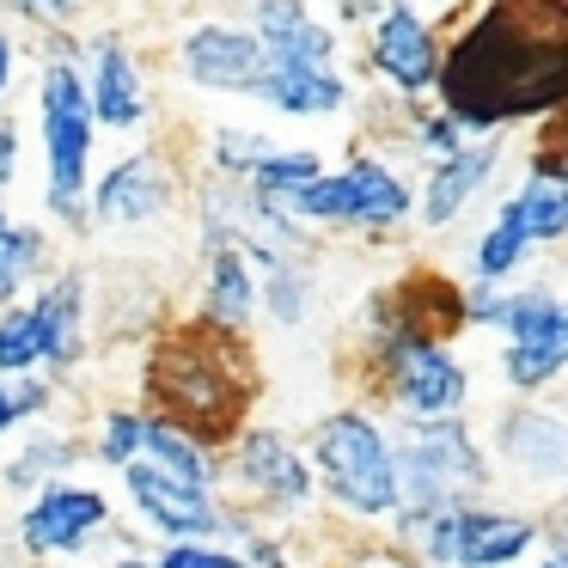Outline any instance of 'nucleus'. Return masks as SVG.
I'll return each instance as SVG.
<instances>
[{
  "mask_svg": "<svg viewBox=\"0 0 568 568\" xmlns=\"http://www.w3.org/2000/svg\"><path fill=\"white\" fill-rule=\"evenodd\" d=\"M257 43L270 68H331L336 38L300 0H257Z\"/></svg>",
  "mask_w": 568,
  "mask_h": 568,
  "instance_id": "obj_16",
  "label": "nucleus"
},
{
  "mask_svg": "<svg viewBox=\"0 0 568 568\" xmlns=\"http://www.w3.org/2000/svg\"><path fill=\"white\" fill-rule=\"evenodd\" d=\"M379 355H385V392H392V404L409 409L416 422H440V416H458V409H465L470 373L446 355V343L379 331Z\"/></svg>",
  "mask_w": 568,
  "mask_h": 568,
  "instance_id": "obj_8",
  "label": "nucleus"
},
{
  "mask_svg": "<svg viewBox=\"0 0 568 568\" xmlns=\"http://www.w3.org/2000/svg\"><path fill=\"white\" fill-rule=\"evenodd\" d=\"M31 306L50 324V367H74L80 361V318H87V275H62Z\"/></svg>",
  "mask_w": 568,
  "mask_h": 568,
  "instance_id": "obj_23",
  "label": "nucleus"
},
{
  "mask_svg": "<svg viewBox=\"0 0 568 568\" xmlns=\"http://www.w3.org/2000/svg\"><path fill=\"white\" fill-rule=\"evenodd\" d=\"M148 568H251L239 550H221V544H196V538H172L160 550V562Z\"/></svg>",
  "mask_w": 568,
  "mask_h": 568,
  "instance_id": "obj_29",
  "label": "nucleus"
},
{
  "mask_svg": "<svg viewBox=\"0 0 568 568\" xmlns=\"http://www.w3.org/2000/svg\"><path fill=\"white\" fill-rule=\"evenodd\" d=\"M409 531L422 538V556L446 568H507L538 544V519L531 514H495V507H440V514H416Z\"/></svg>",
  "mask_w": 568,
  "mask_h": 568,
  "instance_id": "obj_6",
  "label": "nucleus"
},
{
  "mask_svg": "<svg viewBox=\"0 0 568 568\" xmlns=\"http://www.w3.org/2000/svg\"><path fill=\"white\" fill-rule=\"evenodd\" d=\"M141 434H148V416H129V409H111V416H104V440H99V453L111 458L116 470H123L129 458H141Z\"/></svg>",
  "mask_w": 568,
  "mask_h": 568,
  "instance_id": "obj_30",
  "label": "nucleus"
},
{
  "mask_svg": "<svg viewBox=\"0 0 568 568\" xmlns=\"http://www.w3.org/2000/svg\"><path fill=\"white\" fill-rule=\"evenodd\" d=\"M440 99L458 129H495L507 116H544L568 92V7L562 0H489L453 43Z\"/></svg>",
  "mask_w": 568,
  "mask_h": 568,
  "instance_id": "obj_1",
  "label": "nucleus"
},
{
  "mask_svg": "<svg viewBox=\"0 0 568 568\" xmlns=\"http://www.w3.org/2000/svg\"><path fill=\"white\" fill-rule=\"evenodd\" d=\"M43 153H50V209L80 221L92 172V99L68 62L43 74Z\"/></svg>",
  "mask_w": 568,
  "mask_h": 568,
  "instance_id": "obj_7",
  "label": "nucleus"
},
{
  "mask_svg": "<svg viewBox=\"0 0 568 568\" xmlns=\"http://www.w3.org/2000/svg\"><path fill=\"white\" fill-rule=\"evenodd\" d=\"M526 257H531V233L519 226L514 209H501V221H495L477 245V275L483 282H501V275H514Z\"/></svg>",
  "mask_w": 568,
  "mask_h": 568,
  "instance_id": "obj_28",
  "label": "nucleus"
},
{
  "mask_svg": "<svg viewBox=\"0 0 568 568\" xmlns=\"http://www.w3.org/2000/svg\"><path fill=\"white\" fill-rule=\"evenodd\" d=\"M141 458H153L160 470L190 477V483H209V477H214V458L202 453L190 434H178L172 422H148V434H141Z\"/></svg>",
  "mask_w": 568,
  "mask_h": 568,
  "instance_id": "obj_27",
  "label": "nucleus"
},
{
  "mask_svg": "<svg viewBox=\"0 0 568 568\" xmlns=\"http://www.w3.org/2000/svg\"><path fill=\"white\" fill-rule=\"evenodd\" d=\"M87 99H92V123H111V129H129V123L148 116L141 74H135V62H129V50L104 43V50H99V80L87 87Z\"/></svg>",
  "mask_w": 568,
  "mask_h": 568,
  "instance_id": "obj_21",
  "label": "nucleus"
},
{
  "mask_svg": "<svg viewBox=\"0 0 568 568\" xmlns=\"http://www.w3.org/2000/svg\"><path fill=\"white\" fill-rule=\"evenodd\" d=\"M233 470H239V483H245L257 501H270V507H300L312 495V470H306V458L287 446V434H245L239 440V453H233Z\"/></svg>",
  "mask_w": 568,
  "mask_h": 568,
  "instance_id": "obj_13",
  "label": "nucleus"
},
{
  "mask_svg": "<svg viewBox=\"0 0 568 568\" xmlns=\"http://www.w3.org/2000/svg\"><path fill=\"white\" fill-rule=\"evenodd\" d=\"M373 68L392 80L397 92H422L434 87V68H440V50H434V31L422 26V13L409 7H392L373 31Z\"/></svg>",
  "mask_w": 568,
  "mask_h": 568,
  "instance_id": "obj_15",
  "label": "nucleus"
},
{
  "mask_svg": "<svg viewBox=\"0 0 568 568\" xmlns=\"http://www.w3.org/2000/svg\"><path fill=\"white\" fill-rule=\"evenodd\" d=\"M38 263H43V233L7 221V209H0V306H13L19 287L38 275Z\"/></svg>",
  "mask_w": 568,
  "mask_h": 568,
  "instance_id": "obj_26",
  "label": "nucleus"
},
{
  "mask_svg": "<svg viewBox=\"0 0 568 568\" xmlns=\"http://www.w3.org/2000/svg\"><path fill=\"white\" fill-rule=\"evenodd\" d=\"M538 568H568V562H562V556H544V562H538Z\"/></svg>",
  "mask_w": 568,
  "mask_h": 568,
  "instance_id": "obj_38",
  "label": "nucleus"
},
{
  "mask_svg": "<svg viewBox=\"0 0 568 568\" xmlns=\"http://www.w3.org/2000/svg\"><path fill=\"white\" fill-rule=\"evenodd\" d=\"M31 367H50V324L38 306H7L0 312V373Z\"/></svg>",
  "mask_w": 568,
  "mask_h": 568,
  "instance_id": "obj_25",
  "label": "nucleus"
},
{
  "mask_svg": "<svg viewBox=\"0 0 568 568\" xmlns=\"http://www.w3.org/2000/svg\"><path fill=\"white\" fill-rule=\"evenodd\" d=\"M165 202H172V184H165L160 160H153V153H135V160H123L99 184V221L104 226H135V221H153Z\"/></svg>",
  "mask_w": 568,
  "mask_h": 568,
  "instance_id": "obj_17",
  "label": "nucleus"
},
{
  "mask_svg": "<svg viewBox=\"0 0 568 568\" xmlns=\"http://www.w3.org/2000/svg\"><path fill=\"white\" fill-rule=\"evenodd\" d=\"M129 501L141 507V519L165 531V538H209V531H226V514L209 501V483H190L160 470L153 458H129L123 465Z\"/></svg>",
  "mask_w": 568,
  "mask_h": 568,
  "instance_id": "obj_11",
  "label": "nucleus"
},
{
  "mask_svg": "<svg viewBox=\"0 0 568 568\" xmlns=\"http://www.w3.org/2000/svg\"><path fill=\"white\" fill-rule=\"evenodd\" d=\"M7 74H13V43L0 38V92H7Z\"/></svg>",
  "mask_w": 568,
  "mask_h": 568,
  "instance_id": "obj_36",
  "label": "nucleus"
},
{
  "mask_svg": "<svg viewBox=\"0 0 568 568\" xmlns=\"http://www.w3.org/2000/svg\"><path fill=\"white\" fill-rule=\"evenodd\" d=\"M148 397L196 446H226L257 397V373L226 324L202 318L160 336V348L148 355Z\"/></svg>",
  "mask_w": 568,
  "mask_h": 568,
  "instance_id": "obj_2",
  "label": "nucleus"
},
{
  "mask_svg": "<svg viewBox=\"0 0 568 568\" xmlns=\"http://www.w3.org/2000/svg\"><path fill=\"white\" fill-rule=\"evenodd\" d=\"M270 153V141H257V135H245V129H226L221 141H214V165L221 172H233V178H251V165Z\"/></svg>",
  "mask_w": 568,
  "mask_h": 568,
  "instance_id": "obj_31",
  "label": "nucleus"
},
{
  "mask_svg": "<svg viewBox=\"0 0 568 568\" xmlns=\"http://www.w3.org/2000/svg\"><path fill=\"white\" fill-rule=\"evenodd\" d=\"M495 160H501V148H458V153H446V160L434 165L428 190H422V221L428 226L453 221V214L483 190V178L495 172Z\"/></svg>",
  "mask_w": 568,
  "mask_h": 568,
  "instance_id": "obj_19",
  "label": "nucleus"
},
{
  "mask_svg": "<svg viewBox=\"0 0 568 568\" xmlns=\"http://www.w3.org/2000/svg\"><path fill=\"white\" fill-rule=\"evenodd\" d=\"M507 209L519 214V226L531 233V245H550V239L568 233V184H562L556 172H544V165L531 172V184L519 190Z\"/></svg>",
  "mask_w": 568,
  "mask_h": 568,
  "instance_id": "obj_24",
  "label": "nucleus"
},
{
  "mask_svg": "<svg viewBox=\"0 0 568 568\" xmlns=\"http://www.w3.org/2000/svg\"><path fill=\"white\" fill-rule=\"evenodd\" d=\"M111 568H148V562H141V556H116Z\"/></svg>",
  "mask_w": 568,
  "mask_h": 568,
  "instance_id": "obj_37",
  "label": "nucleus"
},
{
  "mask_svg": "<svg viewBox=\"0 0 568 568\" xmlns=\"http://www.w3.org/2000/svg\"><path fill=\"white\" fill-rule=\"evenodd\" d=\"M287 214H306V221H343V226H392L409 214V190L385 172L379 160H355L348 172L312 178L294 196L282 202Z\"/></svg>",
  "mask_w": 568,
  "mask_h": 568,
  "instance_id": "obj_9",
  "label": "nucleus"
},
{
  "mask_svg": "<svg viewBox=\"0 0 568 568\" xmlns=\"http://www.w3.org/2000/svg\"><path fill=\"white\" fill-rule=\"evenodd\" d=\"M312 465H318L324 489L336 507L361 519H392L397 514V458L392 434L361 409H336L312 434Z\"/></svg>",
  "mask_w": 568,
  "mask_h": 568,
  "instance_id": "obj_3",
  "label": "nucleus"
},
{
  "mask_svg": "<svg viewBox=\"0 0 568 568\" xmlns=\"http://www.w3.org/2000/svg\"><path fill=\"white\" fill-rule=\"evenodd\" d=\"M392 458H397V507H409V519L465 507L470 489H483V458L453 416L422 422L404 446H392Z\"/></svg>",
  "mask_w": 568,
  "mask_h": 568,
  "instance_id": "obj_5",
  "label": "nucleus"
},
{
  "mask_svg": "<svg viewBox=\"0 0 568 568\" xmlns=\"http://www.w3.org/2000/svg\"><path fill=\"white\" fill-rule=\"evenodd\" d=\"M43 404H50V392H43V385H19V392H13V385H0V434L13 428L19 416H38Z\"/></svg>",
  "mask_w": 568,
  "mask_h": 568,
  "instance_id": "obj_32",
  "label": "nucleus"
},
{
  "mask_svg": "<svg viewBox=\"0 0 568 568\" xmlns=\"http://www.w3.org/2000/svg\"><path fill=\"white\" fill-rule=\"evenodd\" d=\"M263 55L257 31H233V26H202L184 38V74L209 92H257L263 87Z\"/></svg>",
  "mask_w": 568,
  "mask_h": 568,
  "instance_id": "obj_12",
  "label": "nucleus"
},
{
  "mask_svg": "<svg viewBox=\"0 0 568 568\" xmlns=\"http://www.w3.org/2000/svg\"><path fill=\"white\" fill-rule=\"evenodd\" d=\"M13 148H19V135H13V129H0V184L13 178Z\"/></svg>",
  "mask_w": 568,
  "mask_h": 568,
  "instance_id": "obj_35",
  "label": "nucleus"
},
{
  "mask_svg": "<svg viewBox=\"0 0 568 568\" xmlns=\"http://www.w3.org/2000/svg\"><path fill=\"white\" fill-rule=\"evenodd\" d=\"M422 141H428L434 160H446V153H458V123L453 116H428V123H422Z\"/></svg>",
  "mask_w": 568,
  "mask_h": 568,
  "instance_id": "obj_33",
  "label": "nucleus"
},
{
  "mask_svg": "<svg viewBox=\"0 0 568 568\" xmlns=\"http://www.w3.org/2000/svg\"><path fill=\"white\" fill-rule=\"evenodd\" d=\"M251 306H257V282H251L245 245L214 239V251H209V318L226 324V331H239V324L251 318Z\"/></svg>",
  "mask_w": 568,
  "mask_h": 568,
  "instance_id": "obj_22",
  "label": "nucleus"
},
{
  "mask_svg": "<svg viewBox=\"0 0 568 568\" xmlns=\"http://www.w3.org/2000/svg\"><path fill=\"white\" fill-rule=\"evenodd\" d=\"M257 99H270L287 116H331L343 111V80L336 68H263Z\"/></svg>",
  "mask_w": 568,
  "mask_h": 568,
  "instance_id": "obj_20",
  "label": "nucleus"
},
{
  "mask_svg": "<svg viewBox=\"0 0 568 568\" xmlns=\"http://www.w3.org/2000/svg\"><path fill=\"white\" fill-rule=\"evenodd\" d=\"M507 434V458L519 465V477L544 483V489H556L562 483V465H568V434L556 416H544V409H514V416L501 422Z\"/></svg>",
  "mask_w": 568,
  "mask_h": 568,
  "instance_id": "obj_18",
  "label": "nucleus"
},
{
  "mask_svg": "<svg viewBox=\"0 0 568 568\" xmlns=\"http://www.w3.org/2000/svg\"><path fill=\"white\" fill-rule=\"evenodd\" d=\"M13 13H26V19H68V13H74V0H13Z\"/></svg>",
  "mask_w": 568,
  "mask_h": 568,
  "instance_id": "obj_34",
  "label": "nucleus"
},
{
  "mask_svg": "<svg viewBox=\"0 0 568 568\" xmlns=\"http://www.w3.org/2000/svg\"><path fill=\"white\" fill-rule=\"evenodd\" d=\"M470 324H501L507 331V379L519 392H538L568 367V312L550 287H526V294H477L465 300Z\"/></svg>",
  "mask_w": 568,
  "mask_h": 568,
  "instance_id": "obj_4",
  "label": "nucleus"
},
{
  "mask_svg": "<svg viewBox=\"0 0 568 568\" xmlns=\"http://www.w3.org/2000/svg\"><path fill=\"white\" fill-rule=\"evenodd\" d=\"M458 324H470L465 294H458V287H446L440 275H409L397 294H385V312H379V331L428 336V343H446Z\"/></svg>",
  "mask_w": 568,
  "mask_h": 568,
  "instance_id": "obj_14",
  "label": "nucleus"
},
{
  "mask_svg": "<svg viewBox=\"0 0 568 568\" xmlns=\"http://www.w3.org/2000/svg\"><path fill=\"white\" fill-rule=\"evenodd\" d=\"M104 519H111L104 489H92V483H43L38 501L19 519V544H26V556H74L87 550V538Z\"/></svg>",
  "mask_w": 568,
  "mask_h": 568,
  "instance_id": "obj_10",
  "label": "nucleus"
}]
</instances>
